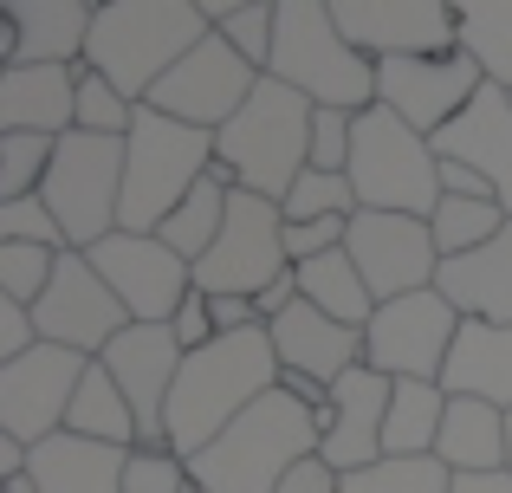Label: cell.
Segmentation results:
<instances>
[{
    "label": "cell",
    "mask_w": 512,
    "mask_h": 493,
    "mask_svg": "<svg viewBox=\"0 0 512 493\" xmlns=\"http://www.w3.org/2000/svg\"><path fill=\"white\" fill-rule=\"evenodd\" d=\"M454 20H461V52L480 65V78L512 91V0H461Z\"/></svg>",
    "instance_id": "1f68e13d"
},
{
    "label": "cell",
    "mask_w": 512,
    "mask_h": 493,
    "mask_svg": "<svg viewBox=\"0 0 512 493\" xmlns=\"http://www.w3.org/2000/svg\"><path fill=\"white\" fill-rule=\"evenodd\" d=\"M39 318H33V305H13V299H0V364H13V357H26V351H39Z\"/></svg>",
    "instance_id": "7bdbcfd3"
},
{
    "label": "cell",
    "mask_w": 512,
    "mask_h": 493,
    "mask_svg": "<svg viewBox=\"0 0 512 493\" xmlns=\"http://www.w3.org/2000/svg\"><path fill=\"white\" fill-rule=\"evenodd\" d=\"M91 0H13L7 39H0V72L7 65H85L91 46Z\"/></svg>",
    "instance_id": "ffe728a7"
},
{
    "label": "cell",
    "mask_w": 512,
    "mask_h": 493,
    "mask_svg": "<svg viewBox=\"0 0 512 493\" xmlns=\"http://www.w3.org/2000/svg\"><path fill=\"white\" fill-rule=\"evenodd\" d=\"M344 253L357 260V273H363V286L376 292V305L428 292L441 279V247H435V234H428V221H415V215H376V208H357Z\"/></svg>",
    "instance_id": "e0dca14e"
},
{
    "label": "cell",
    "mask_w": 512,
    "mask_h": 493,
    "mask_svg": "<svg viewBox=\"0 0 512 493\" xmlns=\"http://www.w3.org/2000/svg\"><path fill=\"white\" fill-rule=\"evenodd\" d=\"M46 208L59 215L72 253H91L124 228V137H91L72 130L59 137V156L46 169Z\"/></svg>",
    "instance_id": "ba28073f"
},
{
    "label": "cell",
    "mask_w": 512,
    "mask_h": 493,
    "mask_svg": "<svg viewBox=\"0 0 512 493\" xmlns=\"http://www.w3.org/2000/svg\"><path fill=\"white\" fill-rule=\"evenodd\" d=\"M344 493H454V474L441 468L435 455H415V461H376L363 474H344Z\"/></svg>",
    "instance_id": "e575fe53"
},
{
    "label": "cell",
    "mask_w": 512,
    "mask_h": 493,
    "mask_svg": "<svg viewBox=\"0 0 512 493\" xmlns=\"http://www.w3.org/2000/svg\"><path fill=\"white\" fill-rule=\"evenodd\" d=\"M441 390L474 396V403H493V409H512V325L461 318V338H454V351H448Z\"/></svg>",
    "instance_id": "484cf974"
},
{
    "label": "cell",
    "mask_w": 512,
    "mask_h": 493,
    "mask_svg": "<svg viewBox=\"0 0 512 493\" xmlns=\"http://www.w3.org/2000/svg\"><path fill=\"white\" fill-rule=\"evenodd\" d=\"M182 338L169 325H130L124 338H111V351L98 357L117 383H124L130 409H137L143 448H169V390L182 377Z\"/></svg>",
    "instance_id": "ac0fdd59"
},
{
    "label": "cell",
    "mask_w": 512,
    "mask_h": 493,
    "mask_svg": "<svg viewBox=\"0 0 512 493\" xmlns=\"http://www.w3.org/2000/svg\"><path fill=\"white\" fill-rule=\"evenodd\" d=\"M143 104H130L117 85H104L98 72H78V130H91V137H130V124H137Z\"/></svg>",
    "instance_id": "74e56055"
},
{
    "label": "cell",
    "mask_w": 512,
    "mask_h": 493,
    "mask_svg": "<svg viewBox=\"0 0 512 493\" xmlns=\"http://www.w3.org/2000/svg\"><path fill=\"white\" fill-rule=\"evenodd\" d=\"M201 39H208V20H201L195 0H104L98 20H91L85 72L117 85L130 104H150V91Z\"/></svg>",
    "instance_id": "7a4b0ae2"
},
{
    "label": "cell",
    "mask_w": 512,
    "mask_h": 493,
    "mask_svg": "<svg viewBox=\"0 0 512 493\" xmlns=\"http://www.w3.org/2000/svg\"><path fill=\"white\" fill-rule=\"evenodd\" d=\"M273 351H279V370L286 377H312L318 390H331L338 377L363 364V331L338 325L331 312H318L312 299H299L286 318H273Z\"/></svg>",
    "instance_id": "603a6c76"
},
{
    "label": "cell",
    "mask_w": 512,
    "mask_h": 493,
    "mask_svg": "<svg viewBox=\"0 0 512 493\" xmlns=\"http://www.w3.org/2000/svg\"><path fill=\"white\" fill-rule=\"evenodd\" d=\"M214 169L247 195L286 202L292 182L312 169V104L279 78H260L247 111L214 137Z\"/></svg>",
    "instance_id": "277c9868"
},
{
    "label": "cell",
    "mask_w": 512,
    "mask_h": 493,
    "mask_svg": "<svg viewBox=\"0 0 512 493\" xmlns=\"http://www.w3.org/2000/svg\"><path fill=\"white\" fill-rule=\"evenodd\" d=\"M266 78L292 85L312 111H370L376 104V59H363L338 33L331 0H279Z\"/></svg>",
    "instance_id": "5b68a950"
},
{
    "label": "cell",
    "mask_w": 512,
    "mask_h": 493,
    "mask_svg": "<svg viewBox=\"0 0 512 493\" xmlns=\"http://www.w3.org/2000/svg\"><path fill=\"white\" fill-rule=\"evenodd\" d=\"M59 137H0V202H26L46 189Z\"/></svg>",
    "instance_id": "d590c367"
},
{
    "label": "cell",
    "mask_w": 512,
    "mask_h": 493,
    "mask_svg": "<svg viewBox=\"0 0 512 493\" xmlns=\"http://www.w3.org/2000/svg\"><path fill=\"white\" fill-rule=\"evenodd\" d=\"M85 65H7L0 72V137H72Z\"/></svg>",
    "instance_id": "7402d4cb"
},
{
    "label": "cell",
    "mask_w": 512,
    "mask_h": 493,
    "mask_svg": "<svg viewBox=\"0 0 512 493\" xmlns=\"http://www.w3.org/2000/svg\"><path fill=\"white\" fill-rule=\"evenodd\" d=\"M279 493H344V474L331 468L325 455H305L299 468H292L286 481H279Z\"/></svg>",
    "instance_id": "f6af8a7d"
},
{
    "label": "cell",
    "mask_w": 512,
    "mask_h": 493,
    "mask_svg": "<svg viewBox=\"0 0 512 493\" xmlns=\"http://www.w3.org/2000/svg\"><path fill=\"white\" fill-rule=\"evenodd\" d=\"M279 383H286V370H279V351H273V331L266 325L188 351L182 377H175V390H169V448L182 461H195L201 448H214L260 396H273Z\"/></svg>",
    "instance_id": "6da1fadb"
},
{
    "label": "cell",
    "mask_w": 512,
    "mask_h": 493,
    "mask_svg": "<svg viewBox=\"0 0 512 493\" xmlns=\"http://www.w3.org/2000/svg\"><path fill=\"white\" fill-rule=\"evenodd\" d=\"M318 442H325V435H318V409L299 403V396L279 383V390L260 396L214 448H201V455L188 461V474H195V493H279V481H286L305 455H318Z\"/></svg>",
    "instance_id": "3957f363"
},
{
    "label": "cell",
    "mask_w": 512,
    "mask_h": 493,
    "mask_svg": "<svg viewBox=\"0 0 512 493\" xmlns=\"http://www.w3.org/2000/svg\"><path fill=\"white\" fill-rule=\"evenodd\" d=\"M435 461L448 474H506V409L474 403V396H448Z\"/></svg>",
    "instance_id": "4316f807"
},
{
    "label": "cell",
    "mask_w": 512,
    "mask_h": 493,
    "mask_svg": "<svg viewBox=\"0 0 512 493\" xmlns=\"http://www.w3.org/2000/svg\"><path fill=\"white\" fill-rule=\"evenodd\" d=\"M65 429L85 435V442H111V448H143V429H137V409H130L124 383L111 377V370L91 357L85 383H78L72 396V416H65Z\"/></svg>",
    "instance_id": "83f0119b"
},
{
    "label": "cell",
    "mask_w": 512,
    "mask_h": 493,
    "mask_svg": "<svg viewBox=\"0 0 512 493\" xmlns=\"http://www.w3.org/2000/svg\"><path fill=\"white\" fill-rule=\"evenodd\" d=\"M65 253L52 247H20V241H0V299L13 305H39L52 286V273H59Z\"/></svg>",
    "instance_id": "8d00e7d4"
},
{
    "label": "cell",
    "mask_w": 512,
    "mask_h": 493,
    "mask_svg": "<svg viewBox=\"0 0 512 493\" xmlns=\"http://www.w3.org/2000/svg\"><path fill=\"white\" fill-rule=\"evenodd\" d=\"M0 241L72 253V241H65V228H59V215L46 208V195H26V202H0Z\"/></svg>",
    "instance_id": "ab89813d"
},
{
    "label": "cell",
    "mask_w": 512,
    "mask_h": 493,
    "mask_svg": "<svg viewBox=\"0 0 512 493\" xmlns=\"http://www.w3.org/2000/svg\"><path fill=\"white\" fill-rule=\"evenodd\" d=\"M487 91L480 65L467 52H441V59H389L376 65V104L396 111L409 130H422L428 143Z\"/></svg>",
    "instance_id": "9a60e30c"
},
{
    "label": "cell",
    "mask_w": 512,
    "mask_h": 493,
    "mask_svg": "<svg viewBox=\"0 0 512 493\" xmlns=\"http://www.w3.org/2000/svg\"><path fill=\"white\" fill-rule=\"evenodd\" d=\"M227 202H234V182H227L221 169H214V176H201V182H195V195H188V202L175 208L163 228H156V241H169L188 266H195L201 253L221 241V228H227Z\"/></svg>",
    "instance_id": "4dcf8cb0"
},
{
    "label": "cell",
    "mask_w": 512,
    "mask_h": 493,
    "mask_svg": "<svg viewBox=\"0 0 512 493\" xmlns=\"http://www.w3.org/2000/svg\"><path fill=\"white\" fill-rule=\"evenodd\" d=\"M435 292L461 318H480V325H512V221L500 228V241L461 253V260H441Z\"/></svg>",
    "instance_id": "cb8c5ba5"
},
{
    "label": "cell",
    "mask_w": 512,
    "mask_h": 493,
    "mask_svg": "<svg viewBox=\"0 0 512 493\" xmlns=\"http://www.w3.org/2000/svg\"><path fill=\"white\" fill-rule=\"evenodd\" d=\"M441 422H448V390H441V383H396V396H389V422H383V455L389 461L435 455Z\"/></svg>",
    "instance_id": "f1b7e54d"
},
{
    "label": "cell",
    "mask_w": 512,
    "mask_h": 493,
    "mask_svg": "<svg viewBox=\"0 0 512 493\" xmlns=\"http://www.w3.org/2000/svg\"><path fill=\"white\" fill-rule=\"evenodd\" d=\"M389 396H396V383H389L383 370H370V364H357L350 377L331 383V422H325L318 455H325L338 474H363V468H376V461H383Z\"/></svg>",
    "instance_id": "d6986e66"
},
{
    "label": "cell",
    "mask_w": 512,
    "mask_h": 493,
    "mask_svg": "<svg viewBox=\"0 0 512 493\" xmlns=\"http://www.w3.org/2000/svg\"><path fill=\"white\" fill-rule=\"evenodd\" d=\"M33 318H39V338L65 344V351H78V357H104L111 338L130 331L124 299L104 286V273L85 260V253H65L59 260V273H52L46 299L33 305Z\"/></svg>",
    "instance_id": "2e32d148"
},
{
    "label": "cell",
    "mask_w": 512,
    "mask_h": 493,
    "mask_svg": "<svg viewBox=\"0 0 512 493\" xmlns=\"http://www.w3.org/2000/svg\"><path fill=\"white\" fill-rule=\"evenodd\" d=\"M273 33H279V0H240L234 20L221 26V39H227V46H234L260 78H266V65H273Z\"/></svg>",
    "instance_id": "f35d334b"
},
{
    "label": "cell",
    "mask_w": 512,
    "mask_h": 493,
    "mask_svg": "<svg viewBox=\"0 0 512 493\" xmlns=\"http://www.w3.org/2000/svg\"><path fill=\"white\" fill-rule=\"evenodd\" d=\"M253 85H260V72H253V65L240 59V52L227 46L221 33H208V39H201V46L163 78V85L150 91V111H163V117H175V124H188V130H208V137H221V130L234 124L240 111H247Z\"/></svg>",
    "instance_id": "8fae6325"
},
{
    "label": "cell",
    "mask_w": 512,
    "mask_h": 493,
    "mask_svg": "<svg viewBox=\"0 0 512 493\" xmlns=\"http://www.w3.org/2000/svg\"><path fill=\"white\" fill-rule=\"evenodd\" d=\"M454 493H512V474H454Z\"/></svg>",
    "instance_id": "7dc6e473"
},
{
    "label": "cell",
    "mask_w": 512,
    "mask_h": 493,
    "mask_svg": "<svg viewBox=\"0 0 512 493\" xmlns=\"http://www.w3.org/2000/svg\"><path fill=\"white\" fill-rule=\"evenodd\" d=\"M338 33L363 59H441L461 52V20L448 0H331Z\"/></svg>",
    "instance_id": "4fadbf2b"
},
{
    "label": "cell",
    "mask_w": 512,
    "mask_h": 493,
    "mask_svg": "<svg viewBox=\"0 0 512 493\" xmlns=\"http://www.w3.org/2000/svg\"><path fill=\"white\" fill-rule=\"evenodd\" d=\"M506 221H512V215L493 202V195H441V208L428 215V234H435L441 260H461V253L500 241Z\"/></svg>",
    "instance_id": "d6a6232c"
},
{
    "label": "cell",
    "mask_w": 512,
    "mask_h": 493,
    "mask_svg": "<svg viewBox=\"0 0 512 493\" xmlns=\"http://www.w3.org/2000/svg\"><path fill=\"white\" fill-rule=\"evenodd\" d=\"M435 150L448 163H467L480 182L493 189V202L512 215V91L487 85L448 130L435 137Z\"/></svg>",
    "instance_id": "44dd1931"
},
{
    "label": "cell",
    "mask_w": 512,
    "mask_h": 493,
    "mask_svg": "<svg viewBox=\"0 0 512 493\" xmlns=\"http://www.w3.org/2000/svg\"><path fill=\"white\" fill-rule=\"evenodd\" d=\"M124 493H195V474L175 448H130Z\"/></svg>",
    "instance_id": "60d3db41"
},
{
    "label": "cell",
    "mask_w": 512,
    "mask_h": 493,
    "mask_svg": "<svg viewBox=\"0 0 512 493\" xmlns=\"http://www.w3.org/2000/svg\"><path fill=\"white\" fill-rule=\"evenodd\" d=\"M299 273V292L318 305V312H331L338 325L350 331H363L376 318V292L363 286V273H357V260L338 247V253H325V260H305V266H292Z\"/></svg>",
    "instance_id": "f546056e"
},
{
    "label": "cell",
    "mask_w": 512,
    "mask_h": 493,
    "mask_svg": "<svg viewBox=\"0 0 512 493\" xmlns=\"http://www.w3.org/2000/svg\"><path fill=\"white\" fill-rule=\"evenodd\" d=\"M201 176H214V137L143 104L124 137V234H156Z\"/></svg>",
    "instance_id": "8992f818"
},
{
    "label": "cell",
    "mask_w": 512,
    "mask_h": 493,
    "mask_svg": "<svg viewBox=\"0 0 512 493\" xmlns=\"http://www.w3.org/2000/svg\"><path fill=\"white\" fill-rule=\"evenodd\" d=\"M350 189H357V208L428 221V215L441 208V150L422 137V130L402 124L396 111L370 104V111H357Z\"/></svg>",
    "instance_id": "52a82bcc"
},
{
    "label": "cell",
    "mask_w": 512,
    "mask_h": 493,
    "mask_svg": "<svg viewBox=\"0 0 512 493\" xmlns=\"http://www.w3.org/2000/svg\"><path fill=\"white\" fill-rule=\"evenodd\" d=\"M286 273H292V253H286V215H279V202L234 189L221 241L195 260V292H208V299H221V292L260 299V292L279 286Z\"/></svg>",
    "instance_id": "9c48e42d"
},
{
    "label": "cell",
    "mask_w": 512,
    "mask_h": 493,
    "mask_svg": "<svg viewBox=\"0 0 512 493\" xmlns=\"http://www.w3.org/2000/svg\"><path fill=\"white\" fill-rule=\"evenodd\" d=\"M124 461H130V448L85 442V435L59 429L33 448L26 474H33L39 493H124Z\"/></svg>",
    "instance_id": "d4e9b609"
},
{
    "label": "cell",
    "mask_w": 512,
    "mask_h": 493,
    "mask_svg": "<svg viewBox=\"0 0 512 493\" xmlns=\"http://www.w3.org/2000/svg\"><path fill=\"white\" fill-rule=\"evenodd\" d=\"M85 260L98 266L104 286L124 299L130 325H175L182 299L195 292V266H188L169 241H156V234H124L117 228L111 241H98Z\"/></svg>",
    "instance_id": "7c38bea8"
},
{
    "label": "cell",
    "mask_w": 512,
    "mask_h": 493,
    "mask_svg": "<svg viewBox=\"0 0 512 493\" xmlns=\"http://www.w3.org/2000/svg\"><path fill=\"white\" fill-rule=\"evenodd\" d=\"M286 228H305V221H357V189L350 176H325V169H305L292 182V195L279 202Z\"/></svg>",
    "instance_id": "836d02e7"
},
{
    "label": "cell",
    "mask_w": 512,
    "mask_h": 493,
    "mask_svg": "<svg viewBox=\"0 0 512 493\" xmlns=\"http://www.w3.org/2000/svg\"><path fill=\"white\" fill-rule=\"evenodd\" d=\"M441 195H493V189L467 163H448V156H441Z\"/></svg>",
    "instance_id": "bcb514c9"
},
{
    "label": "cell",
    "mask_w": 512,
    "mask_h": 493,
    "mask_svg": "<svg viewBox=\"0 0 512 493\" xmlns=\"http://www.w3.org/2000/svg\"><path fill=\"white\" fill-rule=\"evenodd\" d=\"M506 474H512V409H506Z\"/></svg>",
    "instance_id": "c3c4849f"
},
{
    "label": "cell",
    "mask_w": 512,
    "mask_h": 493,
    "mask_svg": "<svg viewBox=\"0 0 512 493\" xmlns=\"http://www.w3.org/2000/svg\"><path fill=\"white\" fill-rule=\"evenodd\" d=\"M85 370H91V357L65 351V344H39V351L0 364V435H13L26 448L59 435L65 416H72V396L85 383Z\"/></svg>",
    "instance_id": "5bb4252c"
},
{
    "label": "cell",
    "mask_w": 512,
    "mask_h": 493,
    "mask_svg": "<svg viewBox=\"0 0 512 493\" xmlns=\"http://www.w3.org/2000/svg\"><path fill=\"white\" fill-rule=\"evenodd\" d=\"M169 331L182 338V351H201V344H214V305H208V292H188Z\"/></svg>",
    "instance_id": "ee69618b"
},
{
    "label": "cell",
    "mask_w": 512,
    "mask_h": 493,
    "mask_svg": "<svg viewBox=\"0 0 512 493\" xmlns=\"http://www.w3.org/2000/svg\"><path fill=\"white\" fill-rule=\"evenodd\" d=\"M350 143H357V111H312V169L350 176Z\"/></svg>",
    "instance_id": "b9f144b4"
},
{
    "label": "cell",
    "mask_w": 512,
    "mask_h": 493,
    "mask_svg": "<svg viewBox=\"0 0 512 493\" xmlns=\"http://www.w3.org/2000/svg\"><path fill=\"white\" fill-rule=\"evenodd\" d=\"M454 338H461V312L428 286L376 305V318L363 325V364L383 370L389 383H441Z\"/></svg>",
    "instance_id": "30bf717a"
}]
</instances>
